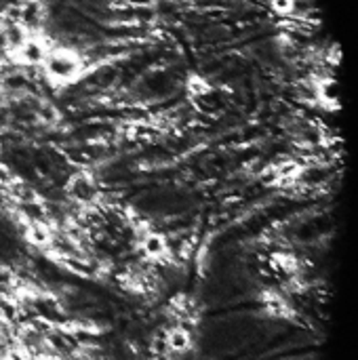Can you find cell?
<instances>
[{
  "label": "cell",
  "mask_w": 358,
  "mask_h": 360,
  "mask_svg": "<svg viewBox=\"0 0 358 360\" xmlns=\"http://www.w3.org/2000/svg\"><path fill=\"white\" fill-rule=\"evenodd\" d=\"M42 76L51 86L65 89L80 82L87 74V59L72 46L53 44L40 63Z\"/></svg>",
  "instance_id": "obj_1"
},
{
  "label": "cell",
  "mask_w": 358,
  "mask_h": 360,
  "mask_svg": "<svg viewBox=\"0 0 358 360\" xmlns=\"http://www.w3.org/2000/svg\"><path fill=\"white\" fill-rule=\"evenodd\" d=\"M68 194L76 200V202H93L97 196H99V188L93 179V175L89 173H78L70 179L68 184Z\"/></svg>",
  "instance_id": "obj_2"
},
{
  "label": "cell",
  "mask_w": 358,
  "mask_h": 360,
  "mask_svg": "<svg viewBox=\"0 0 358 360\" xmlns=\"http://www.w3.org/2000/svg\"><path fill=\"white\" fill-rule=\"evenodd\" d=\"M141 251L146 253V257L160 262L169 255V243L162 234H158L154 230H146V232H141Z\"/></svg>",
  "instance_id": "obj_3"
},
{
  "label": "cell",
  "mask_w": 358,
  "mask_h": 360,
  "mask_svg": "<svg viewBox=\"0 0 358 360\" xmlns=\"http://www.w3.org/2000/svg\"><path fill=\"white\" fill-rule=\"evenodd\" d=\"M165 342H167V348L173 350V352H177V354H184V352H188V350L192 348V335H190V331H188L186 327H181V325L169 329Z\"/></svg>",
  "instance_id": "obj_4"
}]
</instances>
